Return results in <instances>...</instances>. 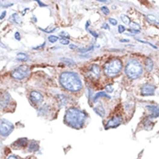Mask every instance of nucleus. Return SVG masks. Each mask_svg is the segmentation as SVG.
<instances>
[{
	"label": "nucleus",
	"instance_id": "f03ea898",
	"mask_svg": "<svg viewBox=\"0 0 159 159\" xmlns=\"http://www.w3.org/2000/svg\"><path fill=\"white\" fill-rule=\"evenodd\" d=\"M61 85L68 91L77 92L82 87V83L79 76L73 73L64 72L60 76Z\"/></svg>",
	"mask_w": 159,
	"mask_h": 159
},
{
	"label": "nucleus",
	"instance_id": "37998d69",
	"mask_svg": "<svg viewBox=\"0 0 159 159\" xmlns=\"http://www.w3.org/2000/svg\"><path fill=\"white\" fill-rule=\"evenodd\" d=\"M90 25V21H88L86 22V26H85L86 29H88V27H89Z\"/></svg>",
	"mask_w": 159,
	"mask_h": 159
},
{
	"label": "nucleus",
	"instance_id": "2eb2a0df",
	"mask_svg": "<svg viewBox=\"0 0 159 159\" xmlns=\"http://www.w3.org/2000/svg\"><path fill=\"white\" fill-rule=\"evenodd\" d=\"M10 20L11 22L17 24V25H21L22 22L20 16L17 13H14L11 14L10 18Z\"/></svg>",
	"mask_w": 159,
	"mask_h": 159
},
{
	"label": "nucleus",
	"instance_id": "4c0bfd02",
	"mask_svg": "<svg viewBox=\"0 0 159 159\" xmlns=\"http://www.w3.org/2000/svg\"><path fill=\"white\" fill-rule=\"evenodd\" d=\"M101 28H103V29H108V30L110 29V27H109V26H108V24H107V23L103 24V25H102Z\"/></svg>",
	"mask_w": 159,
	"mask_h": 159
},
{
	"label": "nucleus",
	"instance_id": "f3484780",
	"mask_svg": "<svg viewBox=\"0 0 159 159\" xmlns=\"http://www.w3.org/2000/svg\"><path fill=\"white\" fill-rule=\"evenodd\" d=\"M145 69L148 72H151L153 70L154 68V62L150 58H147L145 61Z\"/></svg>",
	"mask_w": 159,
	"mask_h": 159
},
{
	"label": "nucleus",
	"instance_id": "a878e982",
	"mask_svg": "<svg viewBox=\"0 0 159 159\" xmlns=\"http://www.w3.org/2000/svg\"><path fill=\"white\" fill-rule=\"evenodd\" d=\"M101 11L103 12V14H105V15H108L110 14V10L107 6H102L101 8Z\"/></svg>",
	"mask_w": 159,
	"mask_h": 159
},
{
	"label": "nucleus",
	"instance_id": "b1692460",
	"mask_svg": "<svg viewBox=\"0 0 159 159\" xmlns=\"http://www.w3.org/2000/svg\"><path fill=\"white\" fill-rule=\"evenodd\" d=\"M48 40L50 43H55V42H57L58 40V38L56 36H53L51 35L48 37Z\"/></svg>",
	"mask_w": 159,
	"mask_h": 159
},
{
	"label": "nucleus",
	"instance_id": "cd10ccee",
	"mask_svg": "<svg viewBox=\"0 0 159 159\" xmlns=\"http://www.w3.org/2000/svg\"><path fill=\"white\" fill-rule=\"evenodd\" d=\"M60 43L63 45H68L70 44V41L65 38H61L60 39Z\"/></svg>",
	"mask_w": 159,
	"mask_h": 159
},
{
	"label": "nucleus",
	"instance_id": "58836bf2",
	"mask_svg": "<svg viewBox=\"0 0 159 159\" xmlns=\"http://www.w3.org/2000/svg\"><path fill=\"white\" fill-rule=\"evenodd\" d=\"M69 47H70V49H71V50H75V49L78 48V46H76V45H75V44H70Z\"/></svg>",
	"mask_w": 159,
	"mask_h": 159
},
{
	"label": "nucleus",
	"instance_id": "412c9836",
	"mask_svg": "<svg viewBox=\"0 0 159 159\" xmlns=\"http://www.w3.org/2000/svg\"><path fill=\"white\" fill-rule=\"evenodd\" d=\"M39 149V146L36 142H31L29 146V150L31 152H36Z\"/></svg>",
	"mask_w": 159,
	"mask_h": 159
},
{
	"label": "nucleus",
	"instance_id": "0eeeda50",
	"mask_svg": "<svg viewBox=\"0 0 159 159\" xmlns=\"http://www.w3.org/2000/svg\"><path fill=\"white\" fill-rule=\"evenodd\" d=\"M123 121V118L120 115H118L110 119L107 122L105 127L106 129H114L120 125Z\"/></svg>",
	"mask_w": 159,
	"mask_h": 159
},
{
	"label": "nucleus",
	"instance_id": "aec40b11",
	"mask_svg": "<svg viewBox=\"0 0 159 159\" xmlns=\"http://www.w3.org/2000/svg\"><path fill=\"white\" fill-rule=\"evenodd\" d=\"M120 19L122 21V22L125 24V25H130L131 21H130V19L128 16L122 14L120 15Z\"/></svg>",
	"mask_w": 159,
	"mask_h": 159
},
{
	"label": "nucleus",
	"instance_id": "20e7f679",
	"mask_svg": "<svg viewBox=\"0 0 159 159\" xmlns=\"http://www.w3.org/2000/svg\"><path fill=\"white\" fill-rule=\"evenodd\" d=\"M122 68V61L118 59H112L105 64L103 70L107 76L114 77L120 73Z\"/></svg>",
	"mask_w": 159,
	"mask_h": 159
},
{
	"label": "nucleus",
	"instance_id": "c03bdc74",
	"mask_svg": "<svg viewBox=\"0 0 159 159\" xmlns=\"http://www.w3.org/2000/svg\"><path fill=\"white\" fill-rule=\"evenodd\" d=\"M0 47H3V48H6V46L4 44H3L1 41H0Z\"/></svg>",
	"mask_w": 159,
	"mask_h": 159
},
{
	"label": "nucleus",
	"instance_id": "9d476101",
	"mask_svg": "<svg viewBox=\"0 0 159 159\" xmlns=\"http://www.w3.org/2000/svg\"><path fill=\"white\" fill-rule=\"evenodd\" d=\"M30 98L31 102L36 104L41 103L43 100V96L42 94L38 91H32L30 94Z\"/></svg>",
	"mask_w": 159,
	"mask_h": 159
},
{
	"label": "nucleus",
	"instance_id": "c756f323",
	"mask_svg": "<svg viewBox=\"0 0 159 159\" xmlns=\"http://www.w3.org/2000/svg\"><path fill=\"white\" fill-rule=\"evenodd\" d=\"M105 91L108 93H112L114 91V88L112 86L108 84L105 86Z\"/></svg>",
	"mask_w": 159,
	"mask_h": 159
},
{
	"label": "nucleus",
	"instance_id": "7c9ffc66",
	"mask_svg": "<svg viewBox=\"0 0 159 159\" xmlns=\"http://www.w3.org/2000/svg\"><path fill=\"white\" fill-rule=\"evenodd\" d=\"M118 33H120V34L123 33V32L125 31V29H126V28H125V26H123V25H121L118 26Z\"/></svg>",
	"mask_w": 159,
	"mask_h": 159
},
{
	"label": "nucleus",
	"instance_id": "423d86ee",
	"mask_svg": "<svg viewBox=\"0 0 159 159\" xmlns=\"http://www.w3.org/2000/svg\"><path fill=\"white\" fill-rule=\"evenodd\" d=\"M14 128V125L6 118L0 119V135L7 137L13 132Z\"/></svg>",
	"mask_w": 159,
	"mask_h": 159
},
{
	"label": "nucleus",
	"instance_id": "a18cd8bd",
	"mask_svg": "<svg viewBox=\"0 0 159 159\" xmlns=\"http://www.w3.org/2000/svg\"><path fill=\"white\" fill-rule=\"evenodd\" d=\"M120 42H129V39H121V40H120Z\"/></svg>",
	"mask_w": 159,
	"mask_h": 159
},
{
	"label": "nucleus",
	"instance_id": "f257e3e1",
	"mask_svg": "<svg viewBox=\"0 0 159 159\" xmlns=\"http://www.w3.org/2000/svg\"><path fill=\"white\" fill-rule=\"evenodd\" d=\"M86 117V114L83 111L75 107H71L67 110L65 121L72 128L80 129L83 126Z\"/></svg>",
	"mask_w": 159,
	"mask_h": 159
},
{
	"label": "nucleus",
	"instance_id": "ddd939ff",
	"mask_svg": "<svg viewBox=\"0 0 159 159\" xmlns=\"http://www.w3.org/2000/svg\"><path fill=\"white\" fill-rule=\"evenodd\" d=\"M27 142H28V140L26 138H21V139H18L16 142H14L13 143V146L14 145V147L16 148H21L25 147L27 145Z\"/></svg>",
	"mask_w": 159,
	"mask_h": 159
},
{
	"label": "nucleus",
	"instance_id": "e433bc0d",
	"mask_svg": "<svg viewBox=\"0 0 159 159\" xmlns=\"http://www.w3.org/2000/svg\"><path fill=\"white\" fill-rule=\"evenodd\" d=\"M6 11H3L2 12V13L1 14V15H0V20H3L5 18L6 16Z\"/></svg>",
	"mask_w": 159,
	"mask_h": 159
},
{
	"label": "nucleus",
	"instance_id": "2f4dec72",
	"mask_svg": "<svg viewBox=\"0 0 159 159\" xmlns=\"http://www.w3.org/2000/svg\"><path fill=\"white\" fill-rule=\"evenodd\" d=\"M109 22H110V24H112V25H114V26L117 25V22H117V20H115V19H114V18H110L109 19Z\"/></svg>",
	"mask_w": 159,
	"mask_h": 159
},
{
	"label": "nucleus",
	"instance_id": "49530a36",
	"mask_svg": "<svg viewBox=\"0 0 159 159\" xmlns=\"http://www.w3.org/2000/svg\"><path fill=\"white\" fill-rule=\"evenodd\" d=\"M27 10H28V8H26L25 10H24L22 11V14H23V15H25V13H26V11Z\"/></svg>",
	"mask_w": 159,
	"mask_h": 159
},
{
	"label": "nucleus",
	"instance_id": "f8f14e48",
	"mask_svg": "<svg viewBox=\"0 0 159 159\" xmlns=\"http://www.w3.org/2000/svg\"><path fill=\"white\" fill-rule=\"evenodd\" d=\"M90 73L94 78L98 79L100 76V69L97 64H93L90 68Z\"/></svg>",
	"mask_w": 159,
	"mask_h": 159
},
{
	"label": "nucleus",
	"instance_id": "39448f33",
	"mask_svg": "<svg viewBox=\"0 0 159 159\" xmlns=\"http://www.w3.org/2000/svg\"><path fill=\"white\" fill-rule=\"evenodd\" d=\"M30 74V68L27 65H21L14 69L11 72V76L17 80H22Z\"/></svg>",
	"mask_w": 159,
	"mask_h": 159
},
{
	"label": "nucleus",
	"instance_id": "c85d7f7f",
	"mask_svg": "<svg viewBox=\"0 0 159 159\" xmlns=\"http://www.w3.org/2000/svg\"><path fill=\"white\" fill-rule=\"evenodd\" d=\"M60 36L61 37H62L61 38H65V39H69L70 38V35L68 34V33H66V32H65V31H61L60 34Z\"/></svg>",
	"mask_w": 159,
	"mask_h": 159
},
{
	"label": "nucleus",
	"instance_id": "ea45409f",
	"mask_svg": "<svg viewBox=\"0 0 159 159\" xmlns=\"http://www.w3.org/2000/svg\"><path fill=\"white\" fill-rule=\"evenodd\" d=\"M45 44H46V43H45H45H43V44L42 46H37V47H34L33 49H34V50H35H35H38V49L43 48V47L45 46Z\"/></svg>",
	"mask_w": 159,
	"mask_h": 159
},
{
	"label": "nucleus",
	"instance_id": "6e6552de",
	"mask_svg": "<svg viewBox=\"0 0 159 159\" xmlns=\"http://www.w3.org/2000/svg\"><path fill=\"white\" fill-rule=\"evenodd\" d=\"M155 89V86L150 84H145L142 87L141 94L143 95H154V91Z\"/></svg>",
	"mask_w": 159,
	"mask_h": 159
},
{
	"label": "nucleus",
	"instance_id": "6ab92c4d",
	"mask_svg": "<svg viewBox=\"0 0 159 159\" xmlns=\"http://www.w3.org/2000/svg\"><path fill=\"white\" fill-rule=\"evenodd\" d=\"M61 61L63 62H64L65 64L69 66H73L75 65V62L73 59H70V58H61Z\"/></svg>",
	"mask_w": 159,
	"mask_h": 159
},
{
	"label": "nucleus",
	"instance_id": "a211bd4d",
	"mask_svg": "<svg viewBox=\"0 0 159 159\" xmlns=\"http://www.w3.org/2000/svg\"><path fill=\"white\" fill-rule=\"evenodd\" d=\"M100 98H107L108 99H111V97L110 96V95H108L105 92H100L95 94V95L93 98V101L96 102L97 100Z\"/></svg>",
	"mask_w": 159,
	"mask_h": 159
},
{
	"label": "nucleus",
	"instance_id": "1a4fd4ad",
	"mask_svg": "<svg viewBox=\"0 0 159 159\" xmlns=\"http://www.w3.org/2000/svg\"><path fill=\"white\" fill-rule=\"evenodd\" d=\"M11 100V96L8 92H5L1 95L0 98V106L2 108L5 109L9 105Z\"/></svg>",
	"mask_w": 159,
	"mask_h": 159
},
{
	"label": "nucleus",
	"instance_id": "c9c22d12",
	"mask_svg": "<svg viewBox=\"0 0 159 159\" xmlns=\"http://www.w3.org/2000/svg\"><path fill=\"white\" fill-rule=\"evenodd\" d=\"M129 31L131 32V33H132L133 34H136V33H140V30H136V29H128Z\"/></svg>",
	"mask_w": 159,
	"mask_h": 159
},
{
	"label": "nucleus",
	"instance_id": "393cba45",
	"mask_svg": "<svg viewBox=\"0 0 159 159\" xmlns=\"http://www.w3.org/2000/svg\"><path fill=\"white\" fill-rule=\"evenodd\" d=\"M136 40H137V41L140 42V43H144V44H148V45H150V46H152V47H153V48H154V49H157V47L156 46L154 45L153 44H152V43H149V42H147V41H142V40H140V39H136Z\"/></svg>",
	"mask_w": 159,
	"mask_h": 159
},
{
	"label": "nucleus",
	"instance_id": "f704fd0d",
	"mask_svg": "<svg viewBox=\"0 0 159 159\" xmlns=\"http://www.w3.org/2000/svg\"><path fill=\"white\" fill-rule=\"evenodd\" d=\"M39 29H40V30H42V31H44V32H45V33H53V32H54V31H55V29H56V28H53V29H52V30H51V31H46V30L43 29H42V28H39Z\"/></svg>",
	"mask_w": 159,
	"mask_h": 159
},
{
	"label": "nucleus",
	"instance_id": "4be33fe9",
	"mask_svg": "<svg viewBox=\"0 0 159 159\" xmlns=\"http://www.w3.org/2000/svg\"><path fill=\"white\" fill-rule=\"evenodd\" d=\"M17 57H18V60L22 61H25L28 59V56L25 53L20 52L17 54Z\"/></svg>",
	"mask_w": 159,
	"mask_h": 159
},
{
	"label": "nucleus",
	"instance_id": "72a5a7b5",
	"mask_svg": "<svg viewBox=\"0 0 159 159\" xmlns=\"http://www.w3.org/2000/svg\"><path fill=\"white\" fill-rule=\"evenodd\" d=\"M89 33L93 36L95 37V38H97L98 37V34L96 33V32H95V31H93L92 30H89Z\"/></svg>",
	"mask_w": 159,
	"mask_h": 159
},
{
	"label": "nucleus",
	"instance_id": "dca6fc26",
	"mask_svg": "<svg viewBox=\"0 0 159 159\" xmlns=\"http://www.w3.org/2000/svg\"><path fill=\"white\" fill-rule=\"evenodd\" d=\"M95 112L100 117H103L105 116V110L102 105H99L93 109Z\"/></svg>",
	"mask_w": 159,
	"mask_h": 159
},
{
	"label": "nucleus",
	"instance_id": "5701e85b",
	"mask_svg": "<svg viewBox=\"0 0 159 159\" xmlns=\"http://www.w3.org/2000/svg\"><path fill=\"white\" fill-rule=\"evenodd\" d=\"M93 48H94V46H91L90 47H88V48H81V49H78V51L79 52H80L85 53V52H89V51H90L93 50Z\"/></svg>",
	"mask_w": 159,
	"mask_h": 159
},
{
	"label": "nucleus",
	"instance_id": "9b49d317",
	"mask_svg": "<svg viewBox=\"0 0 159 159\" xmlns=\"http://www.w3.org/2000/svg\"><path fill=\"white\" fill-rule=\"evenodd\" d=\"M146 108L149 110L151 114L149 116L150 118H155L159 117V107L155 106H147Z\"/></svg>",
	"mask_w": 159,
	"mask_h": 159
},
{
	"label": "nucleus",
	"instance_id": "79ce46f5",
	"mask_svg": "<svg viewBox=\"0 0 159 159\" xmlns=\"http://www.w3.org/2000/svg\"><path fill=\"white\" fill-rule=\"evenodd\" d=\"M7 159H18L17 157H16L15 156H14V155H10V156H9L8 157V158Z\"/></svg>",
	"mask_w": 159,
	"mask_h": 159
},
{
	"label": "nucleus",
	"instance_id": "4468645a",
	"mask_svg": "<svg viewBox=\"0 0 159 159\" xmlns=\"http://www.w3.org/2000/svg\"><path fill=\"white\" fill-rule=\"evenodd\" d=\"M57 99L58 100V102L59 104V106L60 107H63V106H65L67 104V99L66 98V97L65 95H57Z\"/></svg>",
	"mask_w": 159,
	"mask_h": 159
},
{
	"label": "nucleus",
	"instance_id": "bb28decb",
	"mask_svg": "<svg viewBox=\"0 0 159 159\" xmlns=\"http://www.w3.org/2000/svg\"><path fill=\"white\" fill-rule=\"evenodd\" d=\"M130 26L133 28V29H136V30H139L140 29V26L138 25L137 23L136 22H131Z\"/></svg>",
	"mask_w": 159,
	"mask_h": 159
},
{
	"label": "nucleus",
	"instance_id": "473e14b6",
	"mask_svg": "<svg viewBox=\"0 0 159 159\" xmlns=\"http://www.w3.org/2000/svg\"><path fill=\"white\" fill-rule=\"evenodd\" d=\"M14 38L18 41H20L21 36H20V34L19 32H16V33H14Z\"/></svg>",
	"mask_w": 159,
	"mask_h": 159
},
{
	"label": "nucleus",
	"instance_id": "a19ab883",
	"mask_svg": "<svg viewBox=\"0 0 159 159\" xmlns=\"http://www.w3.org/2000/svg\"><path fill=\"white\" fill-rule=\"evenodd\" d=\"M36 2H37V3H38V4H39V6H41V7H44V6H47V5L45 4L44 3H43L41 1H36Z\"/></svg>",
	"mask_w": 159,
	"mask_h": 159
},
{
	"label": "nucleus",
	"instance_id": "7ed1b4c3",
	"mask_svg": "<svg viewBox=\"0 0 159 159\" xmlns=\"http://www.w3.org/2000/svg\"><path fill=\"white\" fill-rule=\"evenodd\" d=\"M125 73L130 79H137L142 73V67L140 63L136 60L131 59L126 64Z\"/></svg>",
	"mask_w": 159,
	"mask_h": 159
}]
</instances>
